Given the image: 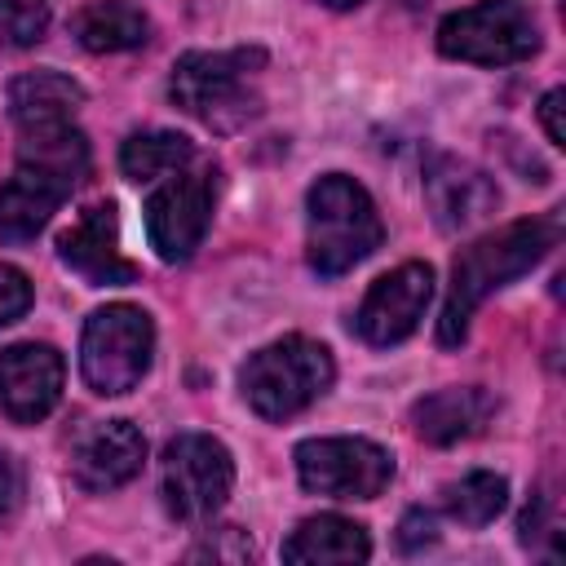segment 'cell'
Here are the masks:
<instances>
[{
  "instance_id": "obj_26",
  "label": "cell",
  "mask_w": 566,
  "mask_h": 566,
  "mask_svg": "<svg viewBox=\"0 0 566 566\" xmlns=\"http://www.w3.org/2000/svg\"><path fill=\"white\" fill-rule=\"evenodd\" d=\"M22 495H27V473L18 464V455L0 451V522H9L18 509H22Z\"/></svg>"
},
{
  "instance_id": "obj_13",
  "label": "cell",
  "mask_w": 566,
  "mask_h": 566,
  "mask_svg": "<svg viewBox=\"0 0 566 566\" xmlns=\"http://www.w3.org/2000/svg\"><path fill=\"white\" fill-rule=\"evenodd\" d=\"M424 203L438 221V230L460 234L482 226L500 208V190L486 168L460 159V155H433L424 168Z\"/></svg>"
},
{
  "instance_id": "obj_24",
  "label": "cell",
  "mask_w": 566,
  "mask_h": 566,
  "mask_svg": "<svg viewBox=\"0 0 566 566\" xmlns=\"http://www.w3.org/2000/svg\"><path fill=\"white\" fill-rule=\"evenodd\" d=\"M27 310H31V279L18 265L0 261V327L18 323Z\"/></svg>"
},
{
  "instance_id": "obj_4",
  "label": "cell",
  "mask_w": 566,
  "mask_h": 566,
  "mask_svg": "<svg viewBox=\"0 0 566 566\" xmlns=\"http://www.w3.org/2000/svg\"><path fill=\"white\" fill-rule=\"evenodd\" d=\"M385 239L380 212L371 195L345 177L327 172L305 195V256L323 279H336L354 270L363 256H371Z\"/></svg>"
},
{
  "instance_id": "obj_19",
  "label": "cell",
  "mask_w": 566,
  "mask_h": 566,
  "mask_svg": "<svg viewBox=\"0 0 566 566\" xmlns=\"http://www.w3.org/2000/svg\"><path fill=\"white\" fill-rule=\"evenodd\" d=\"M71 35L88 53H124V49L146 44L150 22L133 0H88L71 18Z\"/></svg>"
},
{
  "instance_id": "obj_28",
  "label": "cell",
  "mask_w": 566,
  "mask_h": 566,
  "mask_svg": "<svg viewBox=\"0 0 566 566\" xmlns=\"http://www.w3.org/2000/svg\"><path fill=\"white\" fill-rule=\"evenodd\" d=\"M562 102H566V93H562V88H548V93H544V102H539V119H544V133H548V142H553V146H566Z\"/></svg>"
},
{
  "instance_id": "obj_5",
  "label": "cell",
  "mask_w": 566,
  "mask_h": 566,
  "mask_svg": "<svg viewBox=\"0 0 566 566\" xmlns=\"http://www.w3.org/2000/svg\"><path fill=\"white\" fill-rule=\"evenodd\" d=\"M332 380H336L332 349L310 336H283L256 349L239 371V389L261 420H287L305 411L332 389Z\"/></svg>"
},
{
  "instance_id": "obj_22",
  "label": "cell",
  "mask_w": 566,
  "mask_h": 566,
  "mask_svg": "<svg viewBox=\"0 0 566 566\" xmlns=\"http://www.w3.org/2000/svg\"><path fill=\"white\" fill-rule=\"evenodd\" d=\"M49 27V0H0V40L27 49L40 44Z\"/></svg>"
},
{
  "instance_id": "obj_14",
  "label": "cell",
  "mask_w": 566,
  "mask_h": 566,
  "mask_svg": "<svg viewBox=\"0 0 566 566\" xmlns=\"http://www.w3.org/2000/svg\"><path fill=\"white\" fill-rule=\"evenodd\" d=\"M57 256L80 279H88L93 287H119V283L137 279V265L119 252V221H115V203L111 199L88 203L80 212V221L71 230H62Z\"/></svg>"
},
{
  "instance_id": "obj_3",
  "label": "cell",
  "mask_w": 566,
  "mask_h": 566,
  "mask_svg": "<svg viewBox=\"0 0 566 566\" xmlns=\"http://www.w3.org/2000/svg\"><path fill=\"white\" fill-rule=\"evenodd\" d=\"M261 49H195L177 57L168 93L186 115H195L212 133H234L261 111Z\"/></svg>"
},
{
  "instance_id": "obj_12",
  "label": "cell",
  "mask_w": 566,
  "mask_h": 566,
  "mask_svg": "<svg viewBox=\"0 0 566 566\" xmlns=\"http://www.w3.org/2000/svg\"><path fill=\"white\" fill-rule=\"evenodd\" d=\"M66 363L53 345H9L0 349V416L13 424L44 420L62 398Z\"/></svg>"
},
{
  "instance_id": "obj_21",
  "label": "cell",
  "mask_w": 566,
  "mask_h": 566,
  "mask_svg": "<svg viewBox=\"0 0 566 566\" xmlns=\"http://www.w3.org/2000/svg\"><path fill=\"white\" fill-rule=\"evenodd\" d=\"M504 500H509V482L500 473H486V469L464 473L460 482H451L442 491V509L460 526H486V522H495V513L504 509Z\"/></svg>"
},
{
  "instance_id": "obj_16",
  "label": "cell",
  "mask_w": 566,
  "mask_h": 566,
  "mask_svg": "<svg viewBox=\"0 0 566 566\" xmlns=\"http://www.w3.org/2000/svg\"><path fill=\"white\" fill-rule=\"evenodd\" d=\"M495 416V398L478 385H464V389H438L429 398H420L411 407V424L424 442L433 447H451L460 438H473L486 429V420Z\"/></svg>"
},
{
  "instance_id": "obj_27",
  "label": "cell",
  "mask_w": 566,
  "mask_h": 566,
  "mask_svg": "<svg viewBox=\"0 0 566 566\" xmlns=\"http://www.w3.org/2000/svg\"><path fill=\"white\" fill-rule=\"evenodd\" d=\"M438 535H433V517L424 513V509H411L402 522H398V544L407 548V553H416V548H424V544H433Z\"/></svg>"
},
{
  "instance_id": "obj_20",
  "label": "cell",
  "mask_w": 566,
  "mask_h": 566,
  "mask_svg": "<svg viewBox=\"0 0 566 566\" xmlns=\"http://www.w3.org/2000/svg\"><path fill=\"white\" fill-rule=\"evenodd\" d=\"M195 159V142H186L181 133H168V128H146V133H133L124 146H119V168L128 181L137 186H155L159 177L186 168Z\"/></svg>"
},
{
  "instance_id": "obj_29",
  "label": "cell",
  "mask_w": 566,
  "mask_h": 566,
  "mask_svg": "<svg viewBox=\"0 0 566 566\" xmlns=\"http://www.w3.org/2000/svg\"><path fill=\"white\" fill-rule=\"evenodd\" d=\"M327 9H354V4H363V0H323Z\"/></svg>"
},
{
  "instance_id": "obj_11",
  "label": "cell",
  "mask_w": 566,
  "mask_h": 566,
  "mask_svg": "<svg viewBox=\"0 0 566 566\" xmlns=\"http://www.w3.org/2000/svg\"><path fill=\"white\" fill-rule=\"evenodd\" d=\"M429 296H433V270L424 261H407L371 283V292L354 314V327L367 345H398L420 327Z\"/></svg>"
},
{
  "instance_id": "obj_1",
  "label": "cell",
  "mask_w": 566,
  "mask_h": 566,
  "mask_svg": "<svg viewBox=\"0 0 566 566\" xmlns=\"http://www.w3.org/2000/svg\"><path fill=\"white\" fill-rule=\"evenodd\" d=\"M84 172H88V142L75 124L27 128L18 142V168L0 186V239L4 243L35 239Z\"/></svg>"
},
{
  "instance_id": "obj_10",
  "label": "cell",
  "mask_w": 566,
  "mask_h": 566,
  "mask_svg": "<svg viewBox=\"0 0 566 566\" xmlns=\"http://www.w3.org/2000/svg\"><path fill=\"white\" fill-rule=\"evenodd\" d=\"M296 478L314 495L376 500L394 478V455L371 438H305L296 447Z\"/></svg>"
},
{
  "instance_id": "obj_7",
  "label": "cell",
  "mask_w": 566,
  "mask_h": 566,
  "mask_svg": "<svg viewBox=\"0 0 566 566\" xmlns=\"http://www.w3.org/2000/svg\"><path fill=\"white\" fill-rule=\"evenodd\" d=\"M438 49L473 66L526 62L539 49V22L522 0H478L438 27Z\"/></svg>"
},
{
  "instance_id": "obj_2",
  "label": "cell",
  "mask_w": 566,
  "mask_h": 566,
  "mask_svg": "<svg viewBox=\"0 0 566 566\" xmlns=\"http://www.w3.org/2000/svg\"><path fill=\"white\" fill-rule=\"evenodd\" d=\"M557 234H562L557 217H522V221H509L504 230L469 243L451 265V292H447V305L438 318V340L460 345L469 336L473 310L491 292H500L504 283L526 274L535 261H544V252L557 243Z\"/></svg>"
},
{
  "instance_id": "obj_9",
  "label": "cell",
  "mask_w": 566,
  "mask_h": 566,
  "mask_svg": "<svg viewBox=\"0 0 566 566\" xmlns=\"http://www.w3.org/2000/svg\"><path fill=\"white\" fill-rule=\"evenodd\" d=\"M212 199H217V164H208L199 155L186 168L159 177L150 199H146L150 248L164 261H186L203 243V234H208Z\"/></svg>"
},
{
  "instance_id": "obj_8",
  "label": "cell",
  "mask_w": 566,
  "mask_h": 566,
  "mask_svg": "<svg viewBox=\"0 0 566 566\" xmlns=\"http://www.w3.org/2000/svg\"><path fill=\"white\" fill-rule=\"evenodd\" d=\"M234 486V460L212 433H177L159 460V495L177 522H208Z\"/></svg>"
},
{
  "instance_id": "obj_25",
  "label": "cell",
  "mask_w": 566,
  "mask_h": 566,
  "mask_svg": "<svg viewBox=\"0 0 566 566\" xmlns=\"http://www.w3.org/2000/svg\"><path fill=\"white\" fill-rule=\"evenodd\" d=\"M190 562H199V557H212V562H248L252 557V539H243L234 526H226V531H217V539L208 535L199 548H190L186 553Z\"/></svg>"
},
{
  "instance_id": "obj_18",
  "label": "cell",
  "mask_w": 566,
  "mask_h": 566,
  "mask_svg": "<svg viewBox=\"0 0 566 566\" xmlns=\"http://www.w3.org/2000/svg\"><path fill=\"white\" fill-rule=\"evenodd\" d=\"M80 106H84V88L62 71H31V75H18L9 84V115L22 133L71 124V115Z\"/></svg>"
},
{
  "instance_id": "obj_6",
  "label": "cell",
  "mask_w": 566,
  "mask_h": 566,
  "mask_svg": "<svg viewBox=\"0 0 566 566\" xmlns=\"http://www.w3.org/2000/svg\"><path fill=\"white\" fill-rule=\"evenodd\" d=\"M155 354V323L137 305H102L88 314L80 336V371L84 385L102 398H119L142 385Z\"/></svg>"
},
{
  "instance_id": "obj_17",
  "label": "cell",
  "mask_w": 566,
  "mask_h": 566,
  "mask_svg": "<svg viewBox=\"0 0 566 566\" xmlns=\"http://www.w3.org/2000/svg\"><path fill=\"white\" fill-rule=\"evenodd\" d=\"M367 557H371L367 531L340 513L305 517L283 544V562H296V566H345V562H367Z\"/></svg>"
},
{
  "instance_id": "obj_15",
  "label": "cell",
  "mask_w": 566,
  "mask_h": 566,
  "mask_svg": "<svg viewBox=\"0 0 566 566\" xmlns=\"http://www.w3.org/2000/svg\"><path fill=\"white\" fill-rule=\"evenodd\" d=\"M146 460V438L128 420H102L84 429L71 447V478L84 491H115L128 478H137Z\"/></svg>"
},
{
  "instance_id": "obj_23",
  "label": "cell",
  "mask_w": 566,
  "mask_h": 566,
  "mask_svg": "<svg viewBox=\"0 0 566 566\" xmlns=\"http://www.w3.org/2000/svg\"><path fill=\"white\" fill-rule=\"evenodd\" d=\"M517 531H522V544H526V548H539V539L557 535V500H553L548 491H535L531 504L522 509Z\"/></svg>"
}]
</instances>
